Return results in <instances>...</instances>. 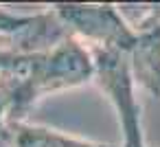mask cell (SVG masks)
<instances>
[{"mask_svg": "<svg viewBox=\"0 0 160 147\" xmlns=\"http://www.w3.org/2000/svg\"><path fill=\"white\" fill-rule=\"evenodd\" d=\"M92 75L94 62L72 35H68L48 53L13 62V77L9 79L13 94V116L16 110L24 112L38 97L79 86Z\"/></svg>", "mask_w": 160, "mask_h": 147, "instance_id": "6da1fadb", "label": "cell"}, {"mask_svg": "<svg viewBox=\"0 0 160 147\" xmlns=\"http://www.w3.org/2000/svg\"><path fill=\"white\" fill-rule=\"evenodd\" d=\"M94 73L99 77V86L112 99L118 110L121 125L125 132L123 147H145L140 134V119H138V103L134 97V75L129 53L108 46H94Z\"/></svg>", "mask_w": 160, "mask_h": 147, "instance_id": "7a4b0ae2", "label": "cell"}, {"mask_svg": "<svg viewBox=\"0 0 160 147\" xmlns=\"http://www.w3.org/2000/svg\"><path fill=\"white\" fill-rule=\"evenodd\" d=\"M55 13L64 22V27L92 42L97 46H108V48H118L125 53H132L136 46L138 33L132 31L118 11L110 5L105 7H94V5H57Z\"/></svg>", "mask_w": 160, "mask_h": 147, "instance_id": "3957f363", "label": "cell"}, {"mask_svg": "<svg viewBox=\"0 0 160 147\" xmlns=\"http://www.w3.org/2000/svg\"><path fill=\"white\" fill-rule=\"evenodd\" d=\"M136 46L129 53L134 77L160 97V13L151 16L140 24Z\"/></svg>", "mask_w": 160, "mask_h": 147, "instance_id": "277c9868", "label": "cell"}, {"mask_svg": "<svg viewBox=\"0 0 160 147\" xmlns=\"http://www.w3.org/2000/svg\"><path fill=\"white\" fill-rule=\"evenodd\" d=\"M18 145L20 147H114V145L81 140L44 127H22L18 134Z\"/></svg>", "mask_w": 160, "mask_h": 147, "instance_id": "5b68a950", "label": "cell"}]
</instances>
